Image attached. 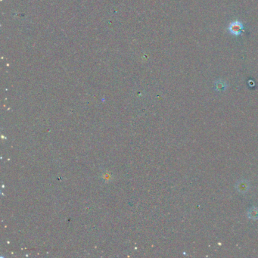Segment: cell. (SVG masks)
Segmentation results:
<instances>
[{"instance_id": "obj_1", "label": "cell", "mask_w": 258, "mask_h": 258, "mask_svg": "<svg viewBox=\"0 0 258 258\" xmlns=\"http://www.w3.org/2000/svg\"><path fill=\"white\" fill-rule=\"evenodd\" d=\"M243 30H244V27H243L242 24L238 21L232 23L229 27V30L230 31V33L235 36H238L242 34Z\"/></svg>"}, {"instance_id": "obj_2", "label": "cell", "mask_w": 258, "mask_h": 258, "mask_svg": "<svg viewBox=\"0 0 258 258\" xmlns=\"http://www.w3.org/2000/svg\"><path fill=\"white\" fill-rule=\"evenodd\" d=\"M248 184L246 181H241L240 183H239L237 186V188L239 191L241 192H246L248 188Z\"/></svg>"}, {"instance_id": "obj_3", "label": "cell", "mask_w": 258, "mask_h": 258, "mask_svg": "<svg viewBox=\"0 0 258 258\" xmlns=\"http://www.w3.org/2000/svg\"><path fill=\"white\" fill-rule=\"evenodd\" d=\"M248 216L250 218H252V219H257L258 218V209L257 208H252L248 212Z\"/></svg>"}, {"instance_id": "obj_4", "label": "cell", "mask_w": 258, "mask_h": 258, "mask_svg": "<svg viewBox=\"0 0 258 258\" xmlns=\"http://www.w3.org/2000/svg\"><path fill=\"white\" fill-rule=\"evenodd\" d=\"M216 86H217L218 88H219V89H220V88H221V89H222V88L223 87V83H219V84L216 85Z\"/></svg>"}]
</instances>
